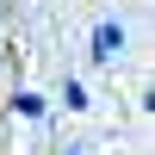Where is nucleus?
<instances>
[{"label":"nucleus","instance_id":"obj_1","mask_svg":"<svg viewBox=\"0 0 155 155\" xmlns=\"http://www.w3.org/2000/svg\"><path fill=\"white\" fill-rule=\"evenodd\" d=\"M118 56H124V25L99 19L93 25V62H118Z\"/></svg>","mask_w":155,"mask_h":155},{"label":"nucleus","instance_id":"obj_2","mask_svg":"<svg viewBox=\"0 0 155 155\" xmlns=\"http://www.w3.org/2000/svg\"><path fill=\"white\" fill-rule=\"evenodd\" d=\"M12 112H19V118H44V93L19 87V93H12Z\"/></svg>","mask_w":155,"mask_h":155},{"label":"nucleus","instance_id":"obj_3","mask_svg":"<svg viewBox=\"0 0 155 155\" xmlns=\"http://www.w3.org/2000/svg\"><path fill=\"white\" fill-rule=\"evenodd\" d=\"M62 99H68V112H87V87H81V81H68V87H62Z\"/></svg>","mask_w":155,"mask_h":155},{"label":"nucleus","instance_id":"obj_4","mask_svg":"<svg viewBox=\"0 0 155 155\" xmlns=\"http://www.w3.org/2000/svg\"><path fill=\"white\" fill-rule=\"evenodd\" d=\"M0 19H6V0H0Z\"/></svg>","mask_w":155,"mask_h":155},{"label":"nucleus","instance_id":"obj_5","mask_svg":"<svg viewBox=\"0 0 155 155\" xmlns=\"http://www.w3.org/2000/svg\"><path fill=\"white\" fill-rule=\"evenodd\" d=\"M0 68H6V50H0Z\"/></svg>","mask_w":155,"mask_h":155},{"label":"nucleus","instance_id":"obj_6","mask_svg":"<svg viewBox=\"0 0 155 155\" xmlns=\"http://www.w3.org/2000/svg\"><path fill=\"white\" fill-rule=\"evenodd\" d=\"M68 155H74V149H68Z\"/></svg>","mask_w":155,"mask_h":155}]
</instances>
